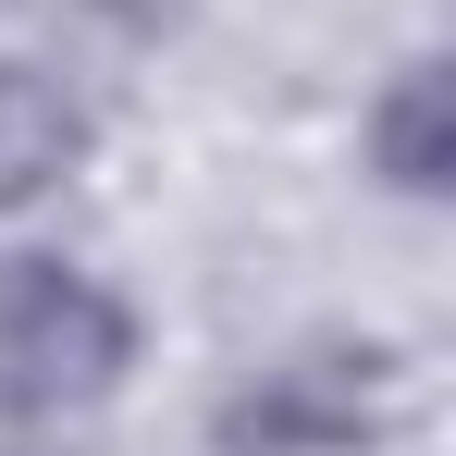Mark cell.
Segmentation results:
<instances>
[{"label": "cell", "mask_w": 456, "mask_h": 456, "mask_svg": "<svg viewBox=\"0 0 456 456\" xmlns=\"http://www.w3.org/2000/svg\"><path fill=\"white\" fill-rule=\"evenodd\" d=\"M99 12H124V0H99Z\"/></svg>", "instance_id": "5"}, {"label": "cell", "mask_w": 456, "mask_h": 456, "mask_svg": "<svg viewBox=\"0 0 456 456\" xmlns=\"http://www.w3.org/2000/svg\"><path fill=\"white\" fill-rule=\"evenodd\" d=\"M136 370V308L111 297L86 259H12L0 272V407L75 419Z\"/></svg>", "instance_id": "1"}, {"label": "cell", "mask_w": 456, "mask_h": 456, "mask_svg": "<svg viewBox=\"0 0 456 456\" xmlns=\"http://www.w3.org/2000/svg\"><path fill=\"white\" fill-rule=\"evenodd\" d=\"M370 173L395 185V198H444V173H456L444 62H407V75L382 86V111H370Z\"/></svg>", "instance_id": "4"}, {"label": "cell", "mask_w": 456, "mask_h": 456, "mask_svg": "<svg viewBox=\"0 0 456 456\" xmlns=\"http://www.w3.org/2000/svg\"><path fill=\"white\" fill-rule=\"evenodd\" d=\"M86 160V99L37 62H0V198H37Z\"/></svg>", "instance_id": "3"}, {"label": "cell", "mask_w": 456, "mask_h": 456, "mask_svg": "<svg viewBox=\"0 0 456 456\" xmlns=\"http://www.w3.org/2000/svg\"><path fill=\"white\" fill-rule=\"evenodd\" d=\"M382 432V346H297L223 407L234 456H346Z\"/></svg>", "instance_id": "2"}]
</instances>
